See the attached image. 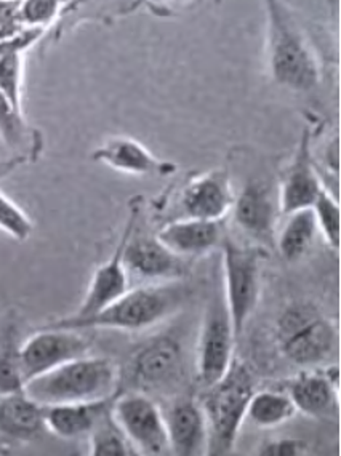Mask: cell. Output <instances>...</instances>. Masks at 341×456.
Instances as JSON below:
<instances>
[{"label": "cell", "mask_w": 341, "mask_h": 456, "mask_svg": "<svg viewBox=\"0 0 341 456\" xmlns=\"http://www.w3.org/2000/svg\"><path fill=\"white\" fill-rule=\"evenodd\" d=\"M118 391L110 397L98 401L71 402V403H55L45 407V428L50 433L61 439H77L88 436L96 423L111 411Z\"/></svg>", "instance_id": "cell-19"}, {"label": "cell", "mask_w": 341, "mask_h": 456, "mask_svg": "<svg viewBox=\"0 0 341 456\" xmlns=\"http://www.w3.org/2000/svg\"><path fill=\"white\" fill-rule=\"evenodd\" d=\"M234 199L230 174L218 168L191 180L182 191L180 204L186 218L218 221L231 212Z\"/></svg>", "instance_id": "cell-14"}, {"label": "cell", "mask_w": 341, "mask_h": 456, "mask_svg": "<svg viewBox=\"0 0 341 456\" xmlns=\"http://www.w3.org/2000/svg\"><path fill=\"white\" fill-rule=\"evenodd\" d=\"M0 231L18 242H26L34 231V223L23 208L0 191Z\"/></svg>", "instance_id": "cell-30"}, {"label": "cell", "mask_w": 341, "mask_h": 456, "mask_svg": "<svg viewBox=\"0 0 341 456\" xmlns=\"http://www.w3.org/2000/svg\"><path fill=\"white\" fill-rule=\"evenodd\" d=\"M266 12V61L272 80L292 92L318 87L322 64L302 21L282 0H263Z\"/></svg>", "instance_id": "cell-1"}, {"label": "cell", "mask_w": 341, "mask_h": 456, "mask_svg": "<svg viewBox=\"0 0 341 456\" xmlns=\"http://www.w3.org/2000/svg\"><path fill=\"white\" fill-rule=\"evenodd\" d=\"M119 391V371L108 359L82 355L24 385V393L42 405L98 401Z\"/></svg>", "instance_id": "cell-4"}, {"label": "cell", "mask_w": 341, "mask_h": 456, "mask_svg": "<svg viewBox=\"0 0 341 456\" xmlns=\"http://www.w3.org/2000/svg\"><path fill=\"white\" fill-rule=\"evenodd\" d=\"M88 351L90 339L80 330L45 325L21 345L24 385L72 359L87 355Z\"/></svg>", "instance_id": "cell-10"}, {"label": "cell", "mask_w": 341, "mask_h": 456, "mask_svg": "<svg viewBox=\"0 0 341 456\" xmlns=\"http://www.w3.org/2000/svg\"><path fill=\"white\" fill-rule=\"evenodd\" d=\"M92 159L122 174L140 176H170L178 167L158 159L143 144L128 136H112L92 152Z\"/></svg>", "instance_id": "cell-15"}, {"label": "cell", "mask_w": 341, "mask_h": 456, "mask_svg": "<svg viewBox=\"0 0 341 456\" xmlns=\"http://www.w3.org/2000/svg\"><path fill=\"white\" fill-rule=\"evenodd\" d=\"M77 2H84V0H76V2L72 4L71 7H74V5H77Z\"/></svg>", "instance_id": "cell-35"}, {"label": "cell", "mask_w": 341, "mask_h": 456, "mask_svg": "<svg viewBox=\"0 0 341 456\" xmlns=\"http://www.w3.org/2000/svg\"><path fill=\"white\" fill-rule=\"evenodd\" d=\"M112 417L136 452L154 456L170 452L164 413L150 395L120 391L112 403Z\"/></svg>", "instance_id": "cell-8"}, {"label": "cell", "mask_w": 341, "mask_h": 456, "mask_svg": "<svg viewBox=\"0 0 341 456\" xmlns=\"http://www.w3.org/2000/svg\"><path fill=\"white\" fill-rule=\"evenodd\" d=\"M162 413L174 455L194 456L207 450L206 418L198 402L182 399Z\"/></svg>", "instance_id": "cell-18"}, {"label": "cell", "mask_w": 341, "mask_h": 456, "mask_svg": "<svg viewBox=\"0 0 341 456\" xmlns=\"http://www.w3.org/2000/svg\"><path fill=\"white\" fill-rule=\"evenodd\" d=\"M223 295L236 339L240 338L256 309L262 289V247H244L223 239Z\"/></svg>", "instance_id": "cell-5"}, {"label": "cell", "mask_w": 341, "mask_h": 456, "mask_svg": "<svg viewBox=\"0 0 341 456\" xmlns=\"http://www.w3.org/2000/svg\"><path fill=\"white\" fill-rule=\"evenodd\" d=\"M186 298V289L180 281H167L159 285H148L122 293L96 314L84 319L64 317L50 327L71 329V330H110L138 331L150 329L162 322L168 315L174 314Z\"/></svg>", "instance_id": "cell-2"}, {"label": "cell", "mask_w": 341, "mask_h": 456, "mask_svg": "<svg viewBox=\"0 0 341 456\" xmlns=\"http://www.w3.org/2000/svg\"><path fill=\"white\" fill-rule=\"evenodd\" d=\"M76 0H68V8L71 7L72 4H74Z\"/></svg>", "instance_id": "cell-34"}, {"label": "cell", "mask_w": 341, "mask_h": 456, "mask_svg": "<svg viewBox=\"0 0 341 456\" xmlns=\"http://www.w3.org/2000/svg\"><path fill=\"white\" fill-rule=\"evenodd\" d=\"M184 377L182 346L172 337L148 341L128 362V383L134 391L159 393L174 389Z\"/></svg>", "instance_id": "cell-9"}, {"label": "cell", "mask_w": 341, "mask_h": 456, "mask_svg": "<svg viewBox=\"0 0 341 456\" xmlns=\"http://www.w3.org/2000/svg\"><path fill=\"white\" fill-rule=\"evenodd\" d=\"M0 138L10 150H21L31 138L23 110H16L4 94H0Z\"/></svg>", "instance_id": "cell-28"}, {"label": "cell", "mask_w": 341, "mask_h": 456, "mask_svg": "<svg viewBox=\"0 0 341 456\" xmlns=\"http://www.w3.org/2000/svg\"><path fill=\"white\" fill-rule=\"evenodd\" d=\"M234 337L223 289L215 291L207 303L198 346L199 383L207 387L224 377L234 361Z\"/></svg>", "instance_id": "cell-7"}, {"label": "cell", "mask_w": 341, "mask_h": 456, "mask_svg": "<svg viewBox=\"0 0 341 456\" xmlns=\"http://www.w3.org/2000/svg\"><path fill=\"white\" fill-rule=\"evenodd\" d=\"M311 208L316 216L319 232L324 236L327 244L338 250L341 240V212L337 199L324 188L319 192Z\"/></svg>", "instance_id": "cell-27"}, {"label": "cell", "mask_w": 341, "mask_h": 456, "mask_svg": "<svg viewBox=\"0 0 341 456\" xmlns=\"http://www.w3.org/2000/svg\"><path fill=\"white\" fill-rule=\"evenodd\" d=\"M45 32L28 29L15 39L0 42V94H5L16 110H23L26 53Z\"/></svg>", "instance_id": "cell-21"}, {"label": "cell", "mask_w": 341, "mask_h": 456, "mask_svg": "<svg viewBox=\"0 0 341 456\" xmlns=\"http://www.w3.org/2000/svg\"><path fill=\"white\" fill-rule=\"evenodd\" d=\"M45 429V407L28 394L0 397V431L18 441H31Z\"/></svg>", "instance_id": "cell-22"}, {"label": "cell", "mask_w": 341, "mask_h": 456, "mask_svg": "<svg viewBox=\"0 0 341 456\" xmlns=\"http://www.w3.org/2000/svg\"><path fill=\"white\" fill-rule=\"evenodd\" d=\"M168 4H176V5H186V4H190L192 0H166Z\"/></svg>", "instance_id": "cell-33"}, {"label": "cell", "mask_w": 341, "mask_h": 456, "mask_svg": "<svg viewBox=\"0 0 341 456\" xmlns=\"http://www.w3.org/2000/svg\"><path fill=\"white\" fill-rule=\"evenodd\" d=\"M295 409L306 417L322 418L338 409V370L302 371L288 386Z\"/></svg>", "instance_id": "cell-17"}, {"label": "cell", "mask_w": 341, "mask_h": 456, "mask_svg": "<svg viewBox=\"0 0 341 456\" xmlns=\"http://www.w3.org/2000/svg\"><path fill=\"white\" fill-rule=\"evenodd\" d=\"M158 239L178 256L204 255L223 242L222 220L183 218L166 224L158 232Z\"/></svg>", "instance_id": "cell-20"}, {"label": "cell", "mask_w": 341, "mask_h": 456, "mask_svg": "<svg viewBox=\"0 0 341 456\" xmlns=\"http://www.w3.org/2000/svg\"><path fill=\"white\" fill-rule=\"evenodd\" d=\"M68 0H21V13L28 29L45 32L61 18Z\"/></svg>", "instance_id": "cell-29"}, {"label": "cell", "mask_w": 341, "mask_h": 456, "mask_svg": "<svg viewBox=\"0 0 341 456\" xmlns=\"http://www.w3.org/2000/svg\"><path fill=\"white\" fill-rule=\"evenodd\" d=\"M318 232V223L311 207L288 213L286 224L280 229L276 240L279 252L284 260H300L310 250Z\"/></svg>", "instance_id": "cell-23"}, {"label": "cell", "mask_w": 341, "mask_h": 456, "mask_svg": "<svg viewBox=\"0 0 341 456\" xmlns=\"http://www.w3.org/2000/svg\"><path fill=\"white\" fill-rule=\"evenodd\" d=\"M324 189L318 168L314 167L311 151L310 128L303 130L294 159L287 167L280 189H279V207L284 215L306 208L314 204L319 192Z\"/></svg>", "instance_id": "cell-12"}, {"label": "cell", "mask_w": 341, "mask_h": 456, "mask_svg": "<svg viewBox=\"0 0 341 456\" xmlns=\"http://www.w3.org/2000/svg\"><path fill=\"white\" fill-rule=\"evenodd\" d=\"M278 335L282 354L302 367L324 362L337 345L334 323L308 305L286 309L279 319Z\"/></svg>", "instance_id": "cell-6"}, {"label": "cell", "mask_w": 341, "mask_h": 456, "mask_svg": "<svg viewBox=\"0 0 341 456\" xmlns=\"http://www.w3.org/2000/svg\"><path fill=\"white\" fill-rule=\"evenodd\" d=\"M135 229L124 250V265L128 273L166 282L180 281L186 274L182 256L168 250L158 237H136Z\"/></svg>", "instance_id": "cell-16"}, {"label": "cell", "mask_w": 341, "mask_h": 456, "mask_svg": "<svg viewBox=\"0 0 341 456\" xmlns=\"http://www.w3.org/2000/svg\"><path fill=\"white\" fill-rule=\"evenodd\" d=\"M28 31L21 13V0H0V42Z\"/></svg>", "instance_id": "cell-31"}, {"label": "cell", "mask_w": 341, "mask_h": 456, "mask_svg": "<svg viewBox=\"0 0 341 456\" xmlns=\"http://www.w3.org/2000/svg\"><path fill=\"white\" fill-rule=\"evenodd\" d=\"M138 216H140V204L138 202L130 204L127 223L122 231L116 250L110 260L96 269L85 293V298L82 301L79 309L76 311V314L69 315L71 319H84L88 315L96 314L98 311H101L104 306H108L114 299L119 298L122 293L128 290V271L124 265V250L134 229L136 228Z\"/></svg>", "instance_id": "cell-11"}, {"label": "cell", "mask_w": 341, "mask_h": 456, "mask_svg": "<svg viewBox=\"0 0 341 456\" xmlns=\"http://www.w3.org/2000/svg\"><path fill=\"white\" fill-rule=\"evenodd\" d=\"M21 345L18 323H0V397L24 391Z\"/></svg>", "instance_id": "cell-24"}, {"label": "cell", "mask_w": 341, "mask_h": 456, "mask_svg": "<svg viewBox=\"0 0 341 456\" xmlns=\"http://www.w3.org/2000/svg\"><path fill=\"white\" fill-rule=\"evenodd\" d=\"M298 411L288 393L278 391H255L247 407L246 418H248L258 428H276L284 425Z\"/></svg>", "instance_id": "cell-25"}, {"label": "cell", "mask_w": 341, "mask_h": 456, "mask_svg": "<svg viewBox=\"0 0 341 456\" xmlns=\"http://www.w3.org/2000/svg\"><path fill=\"white\" fill-rule=\"evenodd\" d=\"M90 437V455L92 456H127L135 453L124 431L108 411L88 434Z\"/></svg>", "instance_id": "cell-26"}, {"label": "cell", "mask_w": 341, "mask_h": 456, "mask_svg": "<svg viewBox=\"0 0 341 456\" xmlns=\"http://www.w3.org/2000/svg\"><path fill=\"white\" fill-rule=\"evenodd\" d=\"M308 445L298 439H279L266 444L260 455L263 456H298L306 453Z\"/></svg>", "instance_id": "cell-32"}, {"label": "cell", "mask_w": 341, "mask_h": 456, "mask_svg": "<svg viewBox=\"0 0 341 456\" xmlns=\"http://www.w3.org/2000/svg\"><path fill=\"white\" fill-rule=\"evenodd\" d=\"M254 393L252 371L236 361L222 379L207 386L199 401L206 418L207 455L224 456L232 452Z\"/></svg>", "instance_id": "cell-3"}, {"label": "cell", "mask_w": 341, "mask_h": 456, "mask_svg": "<svg viewBox=\"0 0 341 456\" xmlns=\"http://www.w3.org/2000/svg\"><path fill=\"white\" fill-rule=\"evenodd\" d=\"M278 202L270 184L263 182L247 183L240 196L234 199L232 215L239 228L264 245L274 244Z\"/></svg>", "instance_id": "cell-13"}]
</instances>
